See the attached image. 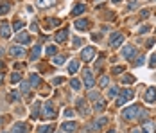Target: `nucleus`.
Wrapping results in <instances>:
<instances>
[{
	"instance_id": "34",
	"label": "nucleus",
	"mask_w": 156,
	"mask_h": 133,
	"mask_svg": "<svg viewBox=\"0 0 156 133\" xmlns=\"http://www.w3.org/2000/svg\"><path fill=\"white\" fill-rule=\"evenodd\" d=\"M108 83H110V79H108V76H104V77H101V86H108Z\"/></svg>"
},
{
	"instance_id": "24",
	"label": "nucleus",
	"mask_w": 156,
	"mask_h": 133,
	"mask_svg": "<svg viewBox=\"0 0 156 133\" xmlns=\"http://www.w3.org/2000/svg\"><path fill=\"white\" fill-rule=\"evenodd\" d=\"M77 103H79V112H81V115H86V113H88V108H84V99H79Z\"/></svg>"
},
{
	"instance_id": "52",
	"label": "nucleus",
	"mask_w": 156,
	"mask_h": 133,
	"mask_svg": "<svg viewBox=\"0 0 156 133\" xmlns=\"http://www.w3.org/2000/svg\"><path fill=\"white\" fill-rule=\"evenodd\" d=\"M2 68H4V65H2V63H0V70H2Z\"/></svg>"
},
{
	"instance_id": "41",
	"label": "nucleus",
	"mask_w": 156,
	"mask_h": 133,
	"mask_svg": "<svg viewBox=\"0 0 156 133\" xmlns=\"http://www.w3.org/2000/svg\"><path fill=\"white\" fill-rule=\"evenodd\" d=\"M83 41H81V38H74V47H79Z\"/></svg>"
},
{
	"instance_id": "7",
	"label": "nucleus",
	"mask_w": 156,
	"mask_h": 133,
	"mask_svg": "<svg viewBox=\"0 0 156 133\" xmlns=\"http://www.w3.org/2000/svg\"><path fill=\"white\" fill-rule=\"evenodd\" d=\"M135 54H137V49H135L133 45H126V47L122 49V56H124L126 59H133Z\"/></svg>"
},
{
	"instance_id": "10",
	"label": "nucleus",
	"mask_w": 156,
	"mask_h": 133,
	"mask_svg": "<svg viewBox=\"0 0 156 133\" xmlns=\"http://www.w3.org/2000/svg\"><path fill=\"white\" fill-rule=\"evenodd\" d=\"M9 54H11L13 58H23V56H25V50H23L22 47H11V49H9Z\"/></svg>"
},
{
	"instance_id": "1",
	"label": "nucleus",
	"mask_w": 156,
	"mask_h": 133,
	"mask_svg": "<svg viewBox=\"0 0 156 133\" xmlns=\"http://www.w3.org/2000/svg\"><path fill=\"white\" fill-rule=\"evenodd\" d=\"M41 117L43 119H56L57 117V110L54 108V104L50 101L43 103V108H41Z\"/></svg>"
},
{
	"instance_id": "21",
	"label": "nucleus",
	"mask_w": 156,
	"mask_h": 133,
	"mask_svg": "<svg viewBox=\"0 0 156 133\" xmlns=\"http://www.w3.org/2000/svg\"><path fill=\"white\" fill-rule=\"evenodd\" d=\"M59 23H61L59 18H49V20H47V25H49V27H57Z\"/></svg>"
},
{
	"instance_id": "43",
	"label": "nucleus",
	"mask_w": 156,
	"mask_h": 133,
	"mask_svg": "<svg viewBox=\"0 0 156 133\" xmlns=\"http://www.w3.org/2000/svg\"><path fill=\"white\" fill-rule=\"evenodd\" d=\"M122 104H124V99H122V97H119V99L115 101V106H122Z\"/></svg>"
},
{
	"instance_id": "36",
	"label": "nucleus",
	"mask_w": 156,
	"mask_h": 133,
	"mask_svg": "<svg viewBox=\"0 0 156 133\" xmlns=\"http://www.w3.org/2000/svg\"><path fill=\"white\" fill-rule=\"evenodd\" d=\"M144 61H146V58H144V56H140V58L135 61V65H137V67H140V65H144Z\"/></svg>"
},
{
	"instance_id": "19",
	"label": "nucleus",
	"mask_w": 156,
	"mask_h": 133,
	"mask_svg": "<svg viewBox=\"0 0 156 133\" xmlns=\"http://www.w3.org/2000/svg\"><path fill=\"white\" fill-rule=\"evenodd\" d=\"M120 92H122V99H124V101H126V99L129 101V99L135 97V92H133V90H120Z\"/></svg>"
},
{
	"instance_id": "38",
	"label": "nucleus",
	"mask_w": 156,
	"mask_h": 133,
	"mask_svg": "<svg viewBox=\"0 0 156 133\" xmlns=\"http://www.w3.org/2000/svg\"><path fill=\"white\" fill-rule=\"evenodd\" d=\"M65 117H74V110L72 108H66L65 110Z\"/></svg>"
},
{
	"instance_id": "3",
	"label": "nucleus",
	"mask_w": 156,
	"mask_h": 133,
	"mask_svg": "<svg viewBox=\"0 0 156 133\" xmlns=\"http://www.w3.org/2000/svg\"><path fill=\"white\" fill-rule=\"evenodd\" d=\"M122 43H124V34L122 32H113L111 40H110V45L111 47H120Z\"/></svg>"
},
{
	"instance_id": "33",
	"label": "nucleus",
	"mask_w": 156,
	"mask_h": 133,
	"mask_svg": "<svg viewBox=\"0 0 156 133\" xmlns=\"http://www.w3.org/2000/svg\"><path fill=\"white\" fill-rule=\"evenodd\" d=\"M18 99H20V95H18V92H14V90H13V92L9 94V101H18Z\"/></svg>"
},
{
	"instance_id": "28",
	"label": "nucleus",
	"mask_w": 156,
	"mask_h": 133,
	"mask_svg": "<svg viewBox=\"0 0 156 133\" xmlns=\"http://www.w3.org/2000/svg\"><path fill=\"white\" fill-rule=\"evenodd\" d=\"M20 88H22V92H25V94H27V92H29V90H31L32 86H31V83H27V81H22Z\"/></svg>"
},
{
	"instance_id": "44",
	"label": "nucleus",
	"mask_w": 156,
	"mask_h": 133,
	"mask_svg": "<svg viewBox=\"0 0 156 133\" xmlns=\"http://www.w3.org/2000/svg\"><path fill=\"white\" fill-rule=\"evenodd\" d=\"M151 67H156V54L151 56Z\"/></svg>"
},
{
	"instance_id": "11",
	"label": "nucleus",
	"mask_w": 156,
	"mask_h": 133,
	"mask_svg": "<svg viewBox=\"0 0 156 133\" xmlns=\"http://www.w3.org/2000/svg\"><path fill=\"white\" fill-rule=\"evenodd\" d=\"M86 11V4H75L74 9H72V16H79Z\"/></svg>"
},
{
	"instance_id": "8",
	"label": "nucleus",
	"mask_w": 156,
	"mask_h": 133,
	"mask_svg": "<svg viewBox=\"0 0 156 133\" xmlns=\"http://www.w3.org/2000/svg\"><path fill=\"white\" fill-rule=\"evenodd\" d=\"M144 99H146V103H155L156 101V88H147L146 90V94H144Z\"/></svg>"
},
{
	"instance_id": "49",
	"label": "nucleus",
	"mask_w": 156,
	"mask_h": 133,
	"mask_svg": "<svg viewBox=\"0 0 156 133\" xmlns=\"http://www.w3.org/2000/svg\"><path fill=\"white\" fill-rule=\"evenodd\" d=\"M2 56H4V49L0 47V58H2Z\"/></svg>"
},
{
	"instance_id": "25",
	"label": "nucleus",
	"mask_w": 156,
	"mask_h": 133,
	"mask_svg": "<svg viewBox=\"0 0 156 133\" xmlns=\"http://www.w3.org/2000/svg\"><path fill=\"white\" fill-rule=\"evenodd\" d=\"M20 81H22V76H20L18 72H13V74H11V83L14 85V83H20Z\"/></svg>"
},
{
	"instance_id": "37",
	"label": "nucleus",
	"mask_w": 156,
	"mask_h": 133,
	"mask_svg": "<svg viewBox=\"0 0 156 133\" xmlns=\"http://www.w3.org/2000/svg\"><path fill=\"white\" fill-rule=\"evenodd\" d=\"M124 72V67H113V74H122Z\"/></svg>"
},
{
	"instance_id": "29",
	"label": "nucleus",
	"mask_w": 156,
	"mask_h": 133,
	"mask_svg": "<svg viewBox=\"0 0 156 133\" xmlns=\"http://www.w3.org/2000/svg\"><path fill=\"white\" fill-rule=\"evenodd\" d=\"M119 92H120V90H119L117 86H111V88L108 90V95H110V97H117V95H119Z\"/></svg>"
},
{
	"instance_id": "32",
	"label": "nucleus",
	"mask_w": 156,
	"mask_h": 133,
	"mask_svg": "<svg viewBox=\"0 0 156 133\" xmlns=\"http://www.w3.org/2000/svg\"><path fill=\"white\" fill-rule=\"evenodd\" d=\"M52 131V126H40L38 128V133H50Z\"/></svg>"
},
{
	"instance_id": "6",
	"label": "nucleus",
	"mask_w": 156,
	"mask_h": 133,
	"mask_svg": "<svg viewBox=\"0 0 156 133\" xmlns=\"http://www.w3.org/2000/svg\"><path fill=\"white\" fill-rule=\"evenodd\" d=\"M29 131V126L25 122H14L11 126V133H27Z\"/></svg>"
},
{
	"instance_id": "16",
	"label": "nucleus",
	"mask_w": 156,
	"mask_h": 133,
	"mask_svg": "<svg viewBox=\"0 0 156 133\" xmlns=\"http://www.w3.org/2000/svg\"><path fill=\"white\" fill-rule=\"evenodd\" d=\"M86 27H88V20H86V18H81V20H75V29L83 31V29H86Z\"/></svg>"
},
{
	"instance_id": "5",
	"label": "nucleus",
	"mask_w": 156,
	"mask_h": 133,
	"mask_svg": "<svg viewBox=\"0 0 156 133\" xmlns=\"http://www.w3.org/2000/svg\"><path fill=\"white\" fill-rule=\"evenodd\" d=\"M83 83H84V86H86V88H92V86L95 85L93 74H92L90 70H84V72H83Z\"/></svg>"
},
{
	"instance_id": "42",
	"label": "nucleus",
	"mask_w": 156,
	"mask_h": 133,
	"mask_svg": "<svg viewBox=\"0 0 156 133\" xmlns=\"http://www.w3.org/2000/svg\"><path fill=\"white\" fill-rule=\"evenodd\" d=\"M63 81H65V79H63V77H56V79H54V81H52V83H54V85H61V83H63Z\"/></svg>"
},
{
	"instance_id": "15",
	"label": "nucleus",
	"mask_w": 156,
	"mask_h": 133,
	"mask_svg": "<svg viewBox=\"0 0 156 133\" xmlns=\"http://www.w3.org/2000/svg\"><path fill=\"white\" fill-rule=\"evenodd\" d=\"M40 52H41V47L40 45H34L32 47V52H31V61H36L40 58Z\"/></svg>"
},
{
	"instance_id": "26",
	"label": "nucleus",
	"mask_w": 156,
	"mask_h": 133,
	"mask_svg": "<svg viewBox=\"0 0 156 133\" xmlns=\"http://www.w3.org/2000/svg\"><path fill=\"white\" fill-rule=\"evenodd\" d=\"M56 0H38V5L40 7H49V5H52Z\"/></svg>"
},
{
	"instance_id": "39",
	"label": "nucleus",
	"mask_w": 156,
	"mask_h": 133,
	"mask_svg": "<svg viewBox=\"0 0 156 133\" xmlns=\"http://www.w3.org/2000/svg\"><path fill=\"white\" fill-rule=\"evenodd\" d=\"M144 131L153 133V124H146V126H144Z\"/></svg>"
},
{
	"instance_id": "54",
	"label": "nucleus",
	"mask_w": 156,
	"mask_h": 133,
	"mask_svg": "<svg viewBox=\"0 0 156 133\" xmlns=\"http://www.w3.org/2000/svg\"><path fill=\"white\" fill-rule=\"evenodd\" d=\"M155 2H156V0H155Z\"/></svg>"
},
{
	"instance_id": "50",
	"label": "nucleus",
	"mask_w": 156,
	"mask_h": 133,
	"mask_svg": "<svg viewBox=\"0 0 156 133\" xmlns=\"http://www.w3.org/2000/svg\"><path fill=\"white\" fill-rule=\"evenodd\" d=\"M111 2H113V4H119V2H122V0H111Z\"/></svg>"
},
{
	"instance_id": "12",
	"label": "nucleus",
	"mask_w": 156,
	"mask_h": 133,
	"mask_svg": "<svg viewBox=\"0 0 156 133\" xmlns=\"http://www.w3.org/2000/svg\"><path fill=\"white\" fill-rule=\"evenodd\" d=\"M0 34H2V38H9V36H11V27H9V23H5V22L0 23Z\"/></svg>"
},
{
	"instance_id": "17",
	"label": "nucleus",
	"mask_w": 156,
	"mask_h": 133,
	"mask_svg": "<svg viewBox=\"0 0 156 133\" xmlns=\"http://www.w3.org/2000/svg\"><path fill=\"white\" fill-rule=\"evenodd\" d=\"M11 11V2H0V14H7Z\"/></svg>"
},
{
	"instance_id": "22",
	"label": "nucleus",
	"mask_w": 156,
	"mask_h": 133,
	"mask_svg": "<svg viewBox=\"0 0 156 133\" xmlns=\"http://www.w3.org/2000/svg\"><path fill=\"white\" fill-rule=\"evenodd\" d=\"M52 63L57 65V67H61V65L65 63V56H54V58H52Z\"/></svg>"
},
{
	"instance_id": "53",
	"label": "nucleus",
	"mask_w": 156,
	"mask_h": 133,
	"mask_svg": "<svg viewBox=\"0 0 156 133\" xmlns=\"http://www.w3.org/2000/svg\"><path fill=\"white\" fill-rule=\"evenodd\" d=\"M0 85H2V76H0Z\"/></svg>"
},
{
	"instance_id": "30",
	"label": "nucleus",
	"mask_w": 156,
	"mask_h": 133,
	"mask_svg": "<svg viewBox=\"0 0 156 133\" xmlns=\"http://www.w3.org/2000/svg\"><path fill=\"white\" fill-rule=\"evenodd\" d=\"M70 86H72L74 90H79V88H81V81H79V79H72V81H70Z\"/></svg>"
},
{
	"instance_id": "27",
	"label": "nucleus",
	"mask_w": 156,
	"mask_h": 133,
	"mask_svg": "<svg viewBox=\"0 0 156 133\" xmlns=\"http://www.w3.org/2000/svg\"><path fill=\"white\" fill-rule=\"evenodd\" d=\"M122 83H124V85H131V83H135V76H124V77H122Z\"/></svg>"
},
{
	"instance_id": "20",
	"label": "nucleus",
	"mask_w": 156,
	"mask_h": 133,
	"mask_svg": "<svg viewBox=\"0 0 156 133\" xmlns=\"http://www.w3.org/2000/svg\"><path fill=\"white\" fill-rule=\"evenodd\" d=\"M29 77H31V86H38V85H40V81H41L38 74H31Z\"/></svg>"
},
{
	"instance_id": "14",
	"label": "nucleus",
	"mask_w": 156,
	"mask_h": 133,
	"mask_svg": "<svg viewBox=\"0 0 156 133\" xmlns=\"http://www.w3.org/2000/svg\"><path fill=\"white\" fill-rule=\"evenodd\" d=\"M75 128H77V124H75V122H63V124H61V130H63V131H66V133L75 131Z\"/></svg>"
},
{
	"instance_id": "47",
	"label": "nucleus",
	"mask_w": 156,
	"mask_h": 133,
	"mask_svg": "<svg viewBox=\"0 0 156 133\" xmlns=\"http://www.w3.org/2000/svg\"><path fill=\"white\" fill-rule=\"evenodd\" d=\"M97 95H99V94H97V92H92V94H90V99H95V97H97Z\"/></svg>"
},
{
	"instance_id": "2",
	"label": "nucleus",
	"mask_w": 156,
	"mask_h": 133,
	"mask_svg": "<svg viewBox=\"0 0 156 133\" xmlns=\"http://www.w3.org/2000/svg\"><path fill=\"white\" fill-rule=\"evenodd\" d=\"M138 115H140V106H138V104H133V106H129V108H126V110L122 112V117H124L126 121H135Z\"/></svg>"
},
{
	"instance_id": "35",
	"label": "nucleus",
	"mask_w": 156,
	"mask_h": 133,
	"mask_svg": "<svg viewBox=\"0 0 156 133\" xmlns=\"http://www.w3.org/2000/svg\"><path fill=\"white\" fill-rule=\"evenodd\" d=\"M56 50H57V47H54V45H49L47 47V52L49 54H56Z\"/></svg>"
},
{
	"instance_id": "13",
	"label": "nucleus",
	"mask_w": 156,
	"mask_h": 133,
	"mask_svg": "<svg viewBox=\"0 0 156 133\" xmlns=\"http://www.w3.org/2000/svg\"><path fill=\"white\" fill-rule=\"evenodd\" d=\"M14 40H16L18 43H27V45H29V41H31V36H29L27 32H20V34H16V36H14Z\"/></svg>"
},
{
	"instance_id": "9",
	"label": "nucleus",
	"mask_w": 156,
	"mask_h": 133,
	"mask_svg": "<svg viewBox=\"0 0 156 133\" xmlns=\"http://www.w3.org/2000/svg\"><path fill=\"white\" fill-rule=\"evenodd\" d=\"M66 38H68V31H66V29H61V31H57V32H56V36H54V40H56L57 43H63Z\"/></svg>"
},
{
	"instance_id": "18",
	"label": "nucleus",
	"mask_w": 156,
	"mask_h": 133,
	"mask_svg": "<svg viewBox=\"0 0 156 133\" xmlns=\"http://www.w3.org/2000/svg\"><path fill=\"white\" fill-rule=\"evenodd\" d=\"M77 70H79V61L72 59V61H70V65H68V72H70V74H75Z\"/></svg>"
},
{
	"instance_id": "51",
	"label": "nucleus",
	"mask_w": 156,
	"mask_h": 133,
	"mask_svg": "<svg viewBox=\"0 0 156 133\" xmlns=\"http://www.w3.org/2000/svg\"><path fill=\"white\" fill-rule=\"evenodd\" d=\"M108 133H115V130H110V131H108Z\"/></svg>"
},
{
	"instance_id": "31",
	"label": "nucleus",
	"mask_w": 156,
	"mask_h": 133,
	"mask_svg": "<svg viewBox=\"0 0 156 133\" xmlns=\"http://www.w3.org/2000/svg\"><path fill=\"white\" fill-rule=\"evenodd\" d=\"M23 25H25V23H23L22 20H18V22H14V25H13V29H14V32H18V31H20V29H22Z\"/></svg>"
},
{
	"instance_id": "46",
	"label": "nucleus",
	"mask_w": 156,
	"mask_h": 133,
	"mask_svg": "<svg viewBox=\"0 0 156 133\" xmlns=\"http://www.w3.org/2000/svg\"><path fill=\"white\" fill-rule=\"evenodd\" d=\"M146 31H149V25H142L140 27V32H146Z\"/></svg>"
},
{
	"instance_id": "23",
	"label": "nucleus",
	"mask_w": 156,
	"mask_h": 133,
	"mask_svg": "<svg viewBox=\"0 0 156 133\" xmlns=\"http://www.w3.org/2000/svg\"><path fill=\"white\" fill-rule=\"evenodd\" d=\"M104 108H106V103H104L102 99H101V101H97V103H95V106H93V110H95V112H102Z\"/></svg>"
},
{
	"instance_id": "4",
	"label": "nucleus",
	"mask_w": 156,
	"mask_h": 133,
	"mask_svg": "<svg viewBox=\"0 0 156 133\" xmlns=\"http://www.w3.org/2000/svg\"><path fill=\"white\" fill-rule=\"evenodd\" d=\"M93 56H95V47H86V49H83V52H81V59H83V61H92Z\"/></svg>"
},
{
	"instance_id": "40",
	"label": "nucleus",
	"mask_w": 156,
	"mask_h": 133,
	"mask_svg": "<svg viewBox=\"0 0 156 133\" xmlns=\"http://www.w3.org/2000/svg\"><path fill=\"white\" fill-rule=\"evenodd\" d=\"M140 14H142V18H147V16H149V9H142Z\"/></svg>"
},
{
	"instance_id": "45",
	"label": "nucleus",
	"mask_w": 156,
	"mask_h": 133,
	"mask_svg": "<svg viewBox=\"0 0 156 133\" xmlns=\"http://www.w3.org/2000/svg\"><path fill=\"white\" fill-rule=\"evenodd\" d=\"M29 29H31L32 32H36V31H38V25H36V23H31V27H29Z\"/></svg>"
},
{
	"instance_id": "48",
	"label": "nucleus",
	"mask_w": 156,
	"mask_h": 133,
	"mask_svg": "<svg viewBox=\"0 0 156 133\" xmlns=\"http://www.w3.org/2000/svg\"><path fill=\"white\" fill-rule=\"evenodd\" d=\"M131 133H142V130H140V128H135V130H133Z\"/></svg>"
}]
</instances>
